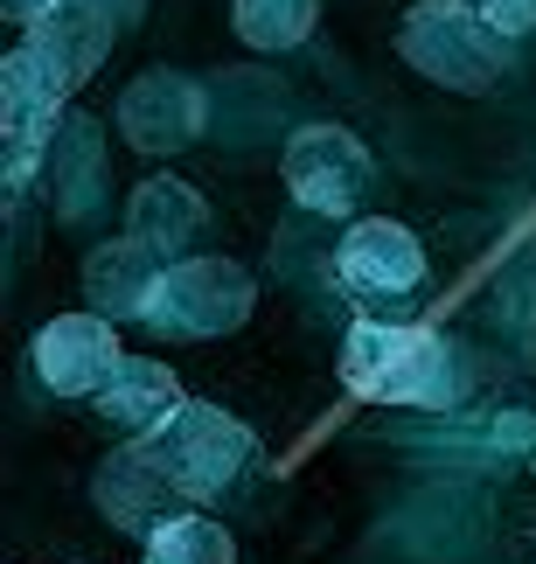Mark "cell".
Segmentation results:
<instances>
[{
  "label": "cell",
  "instance_id": "1",
  "mask_svg": "<svg viewBox=\"0 0 536 564\" xmlns=\"http://www.w3.org/2000/svg\"><path fill=\"white\" fill-rule=\"evenodd\" d=\"M397 50L418 77H433L439 91H495L508 77V35H495L474 0H418L397 29Z\"/></svg>",
  "mask_w": 536,
  "mask_h": 564
},
{
  "label": "cell",
  "instance_id": "2",
  "mask_svg": "<svg viewBox=\"0 0 536 564\" xmlns=\"http://www.w3.org/2000/svg\"><path fill=\"white\" fill-rule=\"evenodd\" d=\"M341 377L355 398L376 404H446L453 398V362L433 328H404V321H355L341 341Z\"/></svg>",
  "mask_w": 536,
  "mask_h": 564
},
{
  "label": "cell",
  "instance_id": "3",
  "mask_svg": "<svg viewBox=\"0 0 536 564\" xmlns=\"http://www.w3.org/2000/svg\"><path fill=\"white\" fill-rule=\"evenodd\" d=\"M146 446H154L167 488H175L182 502H209V495H223L230 481H238V467L251 460V432L230 419V411H217V404H182Z\"/></svg>",
  "mask_w": 536,
  "mask_h": 564
},
{
  "label": "cell",
  "instance_id": "4",
  "mask_svg": "<svg viewBox=\"0 0 536 564\" xmlns=\"http://www.w3.org/2000/svg\"><path fill=\"white\" fill-rule=\"evenodd\" d=\"M63 98H70V84H63L50 63H42L29 42L8 50L0 63V126H8V195L29 188V175L42 161H50V147L63 133Z\"/></svg>",
  "mask_w": 536,
  "mask_h": 564
},
{
  "label": "cell",
  "instance_id": "5",
  "mask_svg": "<svg viewBox=\"0 0 536 564\" xmlns=\"http://www.w3.org/2000/svg\"><path fill=\"white\" fill-rule=\"evenodd\" d=\"M251 300H259V286H251L244 265H230L217 251L182 258V265H167L146 328H161V335H230V328L251 321Z\"/></svg>",
  "mask_w": 536,
  "mask_h": 564
},
{
  "label": "cell",
  "instance_id": "6",
  "mask_svg": "<svg viewBox=\"0 0 536 564\" xmlns=\"http://www.w3.org/2000/svg\"><path fill=\"white\" fill-rule=\"evenodd\" d=\"M278 175H286L299 209L349 216L362 195H370L376 161H370V147H362L349 126H299L293 147H286V161H278Z\"/></svg>",
  "mask_w": 536,
  "mask_h": 564
},
{
  "label": "cell",
  "instance_id": "7",
  "mask_svg": "<svg viewBox=\"0 0 536 564\" xmlns=\"http://www.w3.org/2000/svg\"><path fill=\"white\" fill-rule=\"evenodd\" d=\"M335 279L355 300H370V307L404 300V293L425 286V245L397 224V216H355V224L341 230V245H335Z\"/></svg>",
  "mask_w": 536,
  "mask_h": 564
},
{
  "label": "cell",
  "instance_id": "8",
  "mask_svg": "<svg viewBox=\"0 0 536 564\" xmlns=\"http://www.w3.org/2000/svg\"><path fill=\"white\" fill-rule=\"evenodd\" d=\"M29 356H35V377L56 390V398H98L105 383L119 377V328L105 314H56V321H42L35 341H29Z\"/></svg>",
  "mask_w": 536,
  "mask_h": 564
},
{
  "label": "cell",
  "instance_id": "9",
  "mask_svg": "<svg viewBox=\"0 0 536 564\" xmlns=\"http://www.w3.org/2000/svg\"><path fill=\"white\" fill-rule=\"evenodd\" d=\"M119 133L140 154H175V147H188L203 133V91L182 70H146L119 98Z\"/></svg>",
  "mask_w": 536,
  "mask_h": 564
},
{
  "label": "cell",
  "instance_id": "10",
  "mask_svg": "<svg viewBox=\"0 0 536 564\" xmlns=\"http://www.w3.org/2000/svg\"><path fill=\"white\" fill-rule=\"evenodd\" d=\"M161 279H167V265L140 245V237H112V245H98L91 258H84L91 314H105L112 328H119V321H146V314H154Z\"/></svg>",
  "mask_w": 536,
  "mask_h": 564
},
{
  "label": "cell",
  "instance_id": "11",
  "mask_svg": "<svg viewBox=\"0 0 536 564\" xmlns=\"http://www.w3.org/2000/svg\"><path fill=\"white\" fill-rule=\"evenodd\" d=\"M29 50L77 91L105 63V50H112V14H105L98 0H50L42 21H29Z\"/></svg>",
  "mask_w": 536,
  "mask_h": 564
},
{
  "label": "cell",
  "instance_id": "12",
  "mask_svg": "<svg viewBox=\"0 0 536 564\" xmlns=\"http://www.w3.org/2000/svg\"><path fill=\"white\" fill-rule=\"evenodd\" d=\"M98 502H105V516H112L119 530H161V523H167V502H175V488H167L154 446H146V440L119 446L112 460L98 467Z\"/></svg>",
  "mask_w": 536,
  "mask_h": 564
},
{
  "label": "cell",
  "instance_id": "13",
  "mask_svg": "<svg viewBox=\"0 0 536 564\" xmlns=\"http://www.w3.org/2000/svg\"><path fill=\"white\" fill-rule=\"evenodd\" d=\"M188 398H182V383L167 362L154 356H125L119 362V377L98 390V419H112L119 432H133V440H154V432L175 419Z\"/></svg>",
  "mask_w": 536,
  "mask_h": 564
},
{
  "label": "cell",
  "instance_id": "14",
  "mask_svg": "<svg viewBox=\"0 0 536 564\" xmlns=\"http://www.w3.org/2000/svg\"><path fill=\"white\" fill-rule=\"evenodd\" d=\"M125 237H140L154 258H175L182 265V251L203 237V224H209V209H203V195L188 188V182H146V188H133V209H125Z\"/></svg>",
  "mask_w": 536,
  "mask_h": 564
},
{
  "label": "cell",
  "instance_id": "15",
  "mask_svg": "<svg viewBox=\"0 0 536 564\" xmlns=\"http://www.w3.org/2000/svg\"><path fill=\"white\" fill-rule=\"evenodd\" d=\"M140 564H238V544H230L223 523H209V516L182 509V516H167L161 530H146Z\"/></svg>",
  "mask_w": 536,
  "mask_h": 564
},
{
  "label": "cell",
  "instance_id": "16",
  "mask_svg": "<svg viewBox=\"0 0 536 564\" xmlns=\"http://www.w3.org/2000/svg\"><path fill=\"white\" fill-rule=\"evenodd\" d=\"M50 167L63 182V209H84L91 203V182H105V147H98V126L91 119H63V133L50 147Z\"/></svg>",
  "mask_w": 536,
  "mask_h": 564
},
{
  "label": "cell",
  "instance_id": "17",
  "mask_svg": "<svg viewBox=\"0 0 536 564\" xmlns=\"http://www.w3.org/2000/svg\"><path fill=\"white\" fill-rule=\"evenodd\" d=\"M230 21H238V35L251 50H293L314 29V0H238Z\"/></svg>",
  "mask_w": 536,
  "mask_h": 564
},
{
  "label": "cell",
  "instance_id": "18",
  "mask_svg": "<svg viewBox=\"0 0 536 564\" xmlns=\"http://www.w3.org/2000/svg\"><path fill=\"white\" fill-rule=\"evenodd\" d=\"M474 8L495 21V35H508V42L536 29V0H474Z\"/></svg>",
  "mask_w": 536,
  "mask_h": 564
},
{
  "label": "cell",
  "instance_id": "19",
  "mask_svg": "<svg viewBox=\"0 0 536 564\" xmlns=\"http://www.w3.org/2000/svg\"><path fill=\"white\" fill-rule=\"evenodd\" d=\"M42 8H50V0H8V14H14V21H42Z\"/></svg>",
  "mask_w": 536,
  "mask_h": 564
}]
</instances>
